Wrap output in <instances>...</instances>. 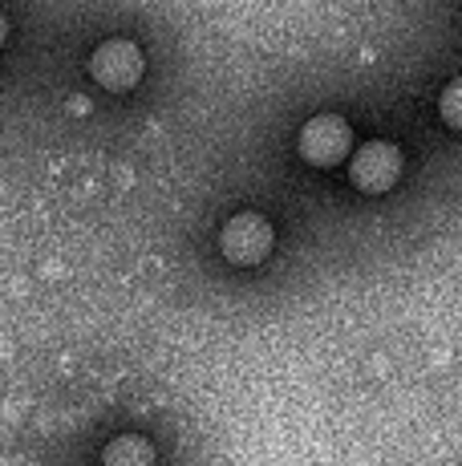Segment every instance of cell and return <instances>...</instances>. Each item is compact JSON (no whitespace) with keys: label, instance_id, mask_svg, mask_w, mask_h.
Masks as SVG:
<instances>
[{"label":"cell","instance_id":"cell-1","mask_svg":"<svg viewBox=\"0 0 462 466\" xmlns=\"http://www.w3.org/2000/svg\"><path fill=\"white\" fill-rule=\"evenodd\" d=\"M272 244H276L272 223L256 211L231 215V219L224 223V231H219V252H224V259H231V264H239V268H252V264H260V259H268Z\"/></svg>","mask_w":462,"mask_h":466},{"label":"cell","instance_id":"cell-2","mask_svg":"<svg viewBox=\"0 0 462 466\" xmlns=\"http://www.w3.org/2000/svg\"><path fill=\"white\" fill-rule=\"evenodd\" d=\"M296 150L308 167H336L353 155V130L345 118L336 114H316V118L305 122L296 138Z\"/></svg>","mask_w":462,"mask_h":466},{"label":"cell","instance_id":"cell-3","mask_svg":"<svg viewBox=\"0 0 462 466\" xmlns=\"http://www.w3.org/2000/svg\"><path fill=\"white\" fill-rule=\"evenodd\" d=\"M349 178L357 191L366 195H386L389 187L402 178V150L386 138H373L366 147L353 150L349 158Z\"/></svg>","mask_w":462,"mask_h":466},{"label":"cell","instance_id":"cell-4","mask_svg":"<svg viewBox=\"0 0 462 466\" xmlns=\"http://www.w3.org/2000/svg\"><path fill=\"white\" fill-rule=\"evenodd\" d=\"M90 74H94V82L105 86L110 94H126V89H135L138 77H142V53H138V45L126 41V37L102 41L94 49V57H90Z\"/></svg>","mask_w":462,"mask_h":466},{"label":"cell","instance_id":"cell-5","mask_svg":"<svg viewBox=\"0 0 462 466\" xmlns=\"http://www.w3.org/2000/svg\"><path fill=\"white\" fill-rule=\"evenodd\" d=\"M102 466H155V451H150L146 438L138 434H122L105 446Z\"/></svg>","mask_w":462,"mask_h":466},{"label":"cell","instance_id":"cell-6","mask_svg":"<svg viewBox=\"0 0 462 466\" xmlns=\"http://www.w3.org/2000/svg\"><path fill=\"white\" fill-rule=\"evenodd\" d=\"M438 118L447 130L462 134V77H455V82L438 94Z\"/></svg>","mask_w":462,"mask_h":466},{"label":"cell","instance_id":"cell-7","mask_svg":"<svg viewBox=\"0 0 462 466\" xmlns=\"http://www.w3.org/2000/svg\"><path fill=\"white\" fill-rule=\"evenodd\" d=\"M5 33H8V21H5V13H0V45H5Z\"/></svg>","mask_w":462,"mask_h":466}]
</instances>
